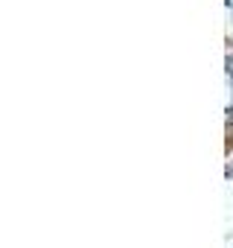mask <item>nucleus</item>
Instances as JSON below:
<instances>
[{
  "label": "nucleus",
  "instance_id": "obj_2",
  "mask_svg": "<svg viewBox=\"0 0 233 248\" xmlns=\"http://www.w3.org/2000/svg\"><path fill=\"white\" fill-rule=\"evenodd\" d=\"M227 123H230V126H233V105L227 108Z\"/></svg>",
  "mask_w": 233,
  "mask_h": 248
},
{
  "label": "nucleus",
  "instance_id": "obj_1",
  "mask_svg": "<svg viewBox=\"0 0 233 248\" xmlns=\"http://www.w3.org/2000/svg\"><path fill=\"white\" fill-rule=\"evenodd\" d=\"M227 76H230V79H233V56H230V59H227Z\"/></svg>",
  "mask_w": 233,
  "mask_h": 248
},
{
  "label": "nucleus",
  "instance_id": "obj_3",
  "mask_svg": "<svg viewBox=\"0 0 233 248\" xmlns=\"http://www.w3.org/2000/svg\"><path fill=\"white\" fill-rule=\"evenodd\" d=\"M227 6H233V0H227Z\"/></svg>",
  "mask_w": 233,
  "mask_h": 248
}]
</instances>
